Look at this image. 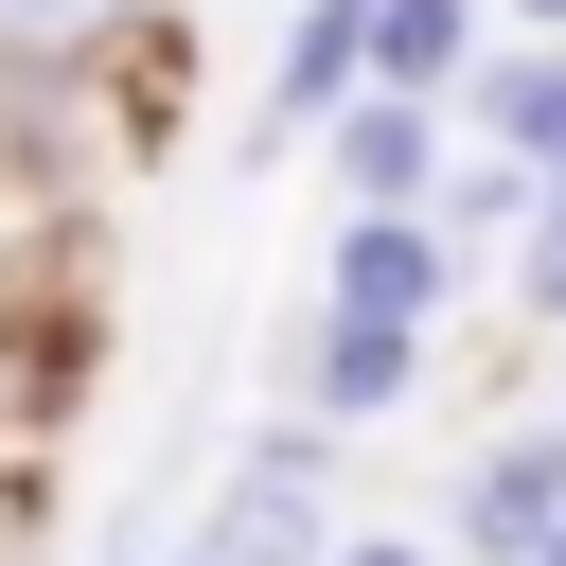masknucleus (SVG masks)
I'll use <instances>...</instances> for the list:
<instances>
[{
  "label": "nucleus",
  "instance_id": "obj_1",
  "mask_svg": "<svg viewBox=\"0 0 566 566\" xmlns=\"http://www.w3.org/2000/svg\"><path fill=\"white\" fill-rule=\"evenodd\" d=\"M460 301V248L424 230V212H336V283H318V318H389V336H424Z\"/></svg>",
  "mask_w": 566,
  "mask_h": 566
},
{
  "label": "nucleus",
  "instance_id": "obj_2",
  "mask_svg": "<svg viewBox=\"0 0 566 566\" xmlns=\"http://www.w3.org/2000/svg\"><path fill=\"white\" fill-rule=\"evenodd\" d=\"M548 513H566V407H548V424H495V442L460 460V495H442V531H460L478 566H531Z\"/></svg>",
  "mask_w": 566,
  "mask_h": 566
},
{
  "label": "nucleus",
  "instance_id": "obj_3",
  "mask_svg": "<svg viewBox=\"0 0 566 566\" xmlns=\"http://www.w3.org/2000/svg\"><path fill=\"white\" fill-rule=\"evenodd\" d=\"M318 159H336V212H424V177H442V106H407V88H336V106H318Z\"/></svg>",
  "mask_w": 566,
  "mask_h": 566
},
{
  "label": "nucleus",
  "instance_id": "obj_4",
  "mask_svg": "<svg viewBox=\"0 0 566 566\" xmlns=\"http://www.w3.org/2000/svg\"><path fill=\"white\" fill-rule=\"evenodd\" d=\"M460 124H478V159H566V35H478V71L442 88Z\"/></svg>",
  "mask_w": 566,
  "mask_h": 566
},
{
  "label": "nucleus",
  "instance_id": "obj_5",
  "mask_svg": "<svg viewBox=\"0 0 566 566\" xmlns=\"http://www.w3.org/2000/svg\"><path fill=\"white\" fill-rule=\"evenodd\" d=\"M159 35V0H0V71L18 88H88V71H124Z\"/></svg>",
  "mask_w": 566,
  "mask_h": 566
},
{
  "label": "nucleus",
  "instance_id": "obj_6",
  "mask_svg": "<svg viewBox=\"0 0 566 566\" xmlns=\"http://www.w3.org/2000/svg\"><path fill=\"white\" fill-rule=\"evenodd\" d=\"M354 71H371V0H283V53H265V142H301Z\"/></svg>",
  "mask_w": 566,
  "mask_h": 566
},
{
  "label": "nucleus",
  "instance_id": "obj_7",
  "mask_svg": "<svg viewBox=\"0 0 566 566\" xmlns=\"http://www.w3.org/2000/svg\"><path fill=\"white\" fill-rule=\"evenodd\" d=\"M301 389H318V424H389V407L424 389V336H389V318H318V336H301Z\"/></svg>",
  "mask_w": 566,
  "mask_h": 566
},
{
  "label": "nucleus",
  "instance_id": "obj_8",
  "mask_svg": "<svg viewBox=\"0 0 566 566\" xmlns=\"http://www.w3.org/2000/svg\"><path fill=\"white\" fill-rule=\"evenodd\" d=\"M478 35H495V0H371V71H354V88H407V106H442V88L478 71Z\"/></svg>",
  "mask_w": 566,
  "mask_h": 566
},
{
  "label": "nucleus",
  "instance_id": "obj_9",
  "mask_svg": "<svg viewBox=\"0 0 566 566\" xmlns=\"http://www.w3.org/2000/svg\"><path fill=\"white\" fill-rule=\"evenodd\" d=\"M531 212H548L531 159H442V177H424V230H442V248H513Z\"/></svg>",
  "mask_w": 566,
  "mask_h": 566
},
{
  "label": "nucleus",
  "instance_id": "obj_10",
  "mask_svg": "<svg viewBox=\"0 0 566 566\" xmlns=\"http://www.w3.org/2000/svg\"><path fill=\"white\" fill-rule=\"evenodd\" d=\"M513 318H548V336H566V212H531V230H513Z\"/></svg>",
  "mask_w": 566,
  "mask_h": 566
},
{
  "label": "nucleus",
  "instance_id": "obj_11",
  "mask_svg": "<svg viewBox=\"0 0 566 566\" xmlns=\"http://www.w3.org/2000/svg\"><path fill=\"white\" fill-rule=\"evenodd\" d=\"M318 566H424V548H407V531H354V548H318Z\"/></svg>",
  "mask_w": 566,
  "mask_h": 566
},
{
  "label": "nucleus",
  "instance_id": "obj_12",
  "mask_svg": "<svg viewBox=\"0 0 566 566\" xmlns=\"http://www.w3.org/2000/svg\"><path fill=\"white\" fill-rule=\"evenodd\" d=\"M495 18H513V35H566V0H495Z\"/></svg>",
  "mask_w": 566,
  "mask_h": 566
},
{
  "label": "nucleus",
  "instance_id": "obj_13",
  "mask_svg": "<svg viewBox=\"0 0 566 566\" xmlns=\"http://www.w3.org/2000/svg\"><path fill=\"white\" fill-rule=\"evenodd\" d=\"M88 566H159V548H142V531H106V548H88Z\"/></svg>",
  "mask_w": 566,
  "mask_h": 566
},
{
  "label": "nucleus",
  "instance_id": "obj_14",
  "mask_svg": "<svg viewBox=\"0 0 566 566\" xmlns=\"http://www.w3.org/2000/svg\"><path fill=\"white\" fill-rule=\"evenodd\" d=\"M531 566H566V513H548V531H531Z\"/></svg>",
  "mask_w": 566,
  "mask_h": 566
},
{
  "label": "nucleus",
  "instance_id": "obj_15",
  "mask_svg": "<svg viewBox=\"0 0 566 566\" xmlns=\"http://www.w3.org/2000/svg\"><path fill=\"white\" fill-rule=\"evenodd\" d=\"M548 212H566V159H548Z\"/></svg>",
  "mask_w": 566,
  "mask_h": 566
},
{
  "label": "nucleus",
  "instance_id": "obj_16",
  "mask_svg": "<svg viewBox=\"0 0 566 566\" xmlns=\"http://www.w3.org/2000/svg\"><path fill=\"white\" fill-rule=\"evenodd\" d=\"M159 566H177V548H159Z\"/></svg>",
  "mask_w": 566,
  "mask_h": 566
}]
</instances>
